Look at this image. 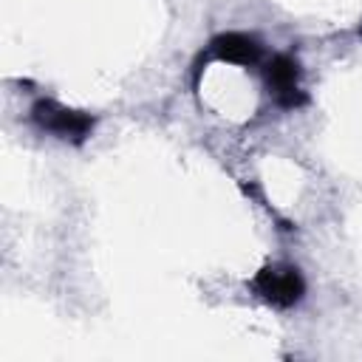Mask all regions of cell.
<instances>
[{"instance_id":"6da1fadb","label":"cell","mask_w":362,"mask_h":362,"mask_svg":"<svg viewBox=\"0 0 362 362\" xmlns=\"http://www.w3.org/2000/svg\"><path fill=\"white\" fill-rule=\"evenodd\" d=\"M28 122H31L34 130H40V133H45L57 141L74 144V147H82L93 136V127H96L93 113L59 105L51 96H42L28 107Z\"/></svg>"},{"instance_id":"7a4b0ae2","label":"cell","mask_w":362,"mask_h":362,"mask_svg":"<svg viewBox=\"0 0 362 362\" xmlns=\"http://www.w3.org/2000/svg\"><path fill=\"white\" fill-rule=\"evenodd\" d=\"M246 288L266 305L288 311L305 297V277L294 263H263L249 280Z\"/></svg>"},{"instance_id":"3957f363","label":"cell","mask_w":362,"mask_h":362,"mask_svg":"<svg viewBox=\"0 0 362 362\" xmlns=\"http://www.w3.org/2000/svg\"><path fill=\"white\" fill-rule=\"evenodd\" d=\"M260 76H263L269 99L280 110H300L308 105V93L303 88V65L294 54L277 51L266 57L260 65Z\"/></svg>"},{"instance_id":"277c9868","label":"cell","mask_w":362,"mask_h":362,"mask_svg":"<svg viewBox=\"0 0 362 362\" xmlns=\"http://www.w3.org/2000/svg\"><path fill=\"white\" fill-rule=\"evenodd\" d=\"M209 59L240 65V68H260L266 59V48H263V40L252 31H218L201 51L195 62V76L201 74V65H206Z\"/></svg>"}]
</instances>
